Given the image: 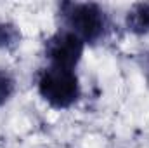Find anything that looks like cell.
<instances>
[{"mask_svg": "<svg viewBox=\"0 0 149 148\" xmlns=\"http://www.w3.org/2000/svg\"><path fill=\"white\" fill-rule=\"evenodd\" d=\"M83 51V42L73 32H61L47 42V56L52 66L73 70Z\"/></svg>", "mask_w": 149, "mask_h": 148, "instance_id": "obj_3", "label": "cell"}, {"mask_svg": "<svg viewBox=\"0 0 149 148\" xmlns=\"http://www.w3.org/2000/svg\"><path fill=\"white\" fill-rule=\"evenodd\" d=\"M127 25L132 32L144 33L149 32V5L148 4H137L127 18Z\"/></svg>", "mask_w": 149, "mask_h": 148, "instance_id": "obj_4", "label": "cell"}, {"mask_svg": "<svg viewBox=\"0 0 149 148\" xmlns=\"http://www.w3.org/2000/svg\"><path fill=\"white\" fill-rule=\"evenodd\" d=\"M64 16L81 40H95L102 33L104 18L95 4H64Z\"/></svg>", "mask_w": 149, "mask_h": 148, "instance_id": "obj_2", "label": "cell"}, {"mask_svg": "<svg viewBox=\"0 0 149 148\" xmlns=\"http://www.w3.org/2000/svg\"><path fill=\"white\" fill-rule=\"evenodd\" d=\"M38 87L40 94L57 108L70 106L78 98V78L73 70L52 66L42 75Z\"/></svg>", "mask_w": 149, "mask_h": 148, "instance_id": "obj_1", "label": "cell"}, {"mask_svg": "<svg viewBox=\"0 0 149 148\" xmlns=\"http://www.w3.org/2000/svg\"><path fill=\"white\" fill-rule=\"evenodd\" d=\"M12 89H14L12 78L5 72H0V105L9 99V96L12 94Z\"/></svg>", "mask_w": 149, "mask_h": 148, "instance_id": "obj_5", "label": "cell"}, {"mask_svg": "<svg viewBox=\"0 0 149 148\" xmlns=\"http://www.w3.org/2000/svg\"><path fill=\"white\" fill-rule=\"evenodd\" d=\"M16 38V32L12 30V26H5V25H0V45L3 44H9L10 40Z\"/></svg>", "mask_w": 149, "mask_h": 148, "instance_id": "obj_6", "label": "cell"}]
</instances>
